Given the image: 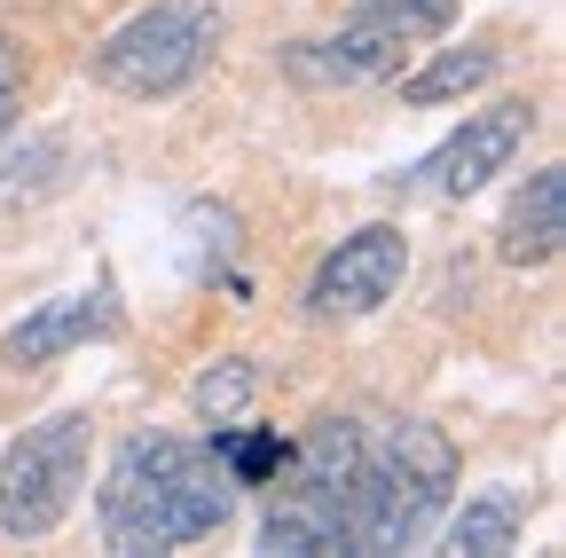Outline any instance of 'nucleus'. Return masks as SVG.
<instances>
[{"label":"nucleus","mask_w":566,"mask_h":558,"mask_svg":"<svg viewBox=\"0 0 566 558\" xmlns=\"http://www.w3.org/2000/svg\"><path fill=\"white\" fill-rule=\"evenodd\" d=\"M457 9H464V0H354V17H363V24H378V32H394L401 48L441 40V32L457 24Z\"/></svg>","instance_id":"obj_16"},{"label":"nucleus","mask_w":566,"mask_h":558,"mask_svg":"<svg viewBox=\"0 0 566 558\" xmlns=\"http://www.w3.org/2000/svg\"><path fill=\"white\" fill-rule=\"evenodd\" d=\"M449 496H457V449H449V433L424 425V417H401L386 441H363V464H354V480H346V504H338L346 550L378 558V550L424 543L441 527Z\"/></svg>","instance_id":"obj_2"},{"label":"nucleus","mask_w":566,"mask_h":558,"mask_svg":"<svg viewBox=\"0 0 566 558\" xmlns=\"http://www.w3.org/2000/svg\"><path fill=\"white\" fill-rule=\"evenodd\" d=\"M17 110H24V48L0 32V134L17 126Z\"/></svg>","instance_id":"obj_17"},{"label":"nucleus","mask_w":566,"mask_h":558,"mask_svg":"<svg viewBox=\"0 0 566 558\" xmlns=\"http://www.w3.org/2000/svg\"><path fill=\"white\" fill-rule=\"evenodd\" d=\"M558 244H566V166H535L520 197L504 204L495 252H504V267H551Z\"/></svg>","instance_id":"obj_9"},{"label":"nucleus","mask_w":566,"mask_h":558,"mask_svg":"<svg viewBox=\"0 0 566 558\" xmlns=\"http://www.w3.org/2000/svg\"><path fill=\"white\" fill-rule=\"evenodd\" d=\"M118 330V292L111 284H87V292H63V299H40L9 338H0V362H63V355H80V346L111 338Z\"/></svg>","instance_id":"obj_7"},{"label":"nucleus","mask_w":566,"mask_h":558,"mask_svg":"<svg viewBox=\"0 0 566 558\" xmlns=\"http://www.w3.org/2000/svg\"><path fill=\"white\" fill-rule=\"evenodd\" d=\"M212 48H221V9H212V0H150V9H134L118 32H103L87 72L126 103H166V95L205 80Z\"/></svg>","instance_id":"obj_3"},{"label":"nucleus","mask_w":566,"mask_h":558,"mask_svg":"<svg viewBox=\"0 0 566 558\" xmlns=\"http://www.w3.org/2000/svg\"><path fill=\"white\" fill-rule=\"evenodd\" d=\"M401 275H409V236L394 221H370V229H354L338 236L315 275H307V315L315 323H363L378 315L394 292H401Z\"/></svg>","instance_id":"obj_6"},{"label":"nucleus","mask_w":566,"mask_h":558,"mask_svg":"<svg viewBox=\"0 0 566 558\" xmlns=\"http://www.w3.org/2000/svg\"><path fill=\"white\" fill-rule=\"evenodd\" d=\"M520 519H527V496H520V487H480V496H464V504L449 512L441 543H449L457 558H504V550H520Z\"/></svg>","instance_id":"obj_10"},{"label":"nucleus","mask_w":566,"mask_h":558,"mask_svg":"<svg viewBox=\"0 0 566 558\" xmlns=\"http://www.w3.org/2000/svg\"><path fill=\"white\" fill-rule=\"evenodd\" d=\"M363 417H315V425L292 441V464H283V496H307V504H323V512H338L346 504V480H354V464H363ZM346 527V519H338Z\"/></svg>","instance_id":"obj_8"},{"label":"nucleus","mask_w":566,"mask_h":558,"mask_svg":"<svg viewBox=\"0 0 566 558\" xmlns=\"http://www.w3.org/2000/svg\"><path fill=\"white\" fill-rule=\"evenodd\" d=\"M212 464L229 472V487L244 496V487H275L283 464H292V441H283L275 425H244V417H229V425H212Z\"/></svg>","instance_id":"obj_12"},{"label":"nucleus","mask_w":566,"mask_h":558,"mask_svg":"<svg viewBox=\"0 0 566 558\" xmlns=\"http://www.w3.org/2000/svg\"><path fill=\"white\" fill-rule=\"evenodd\" d=\"M87 456H95V425L80 409H55L0 449V543L55 535L87 487Z\"/></svg>","instance_id":"obj_4"},{"label":"nucleus","mask_w":566,"mask_h":558,"mask_svg":"<svg viewBox=\"0 0 566 558\" xmlns=\"http://www.w3.org/2000/svg\"><path fill=\"white\" fill-rule=\"evenodd\" d=\"M63 166H71L63 134H32L24 150L0 158V204H40L48 189H63Z\"/></svg>","instance_id":"obj_14"},{"label":"nucleus","mask_w":566,"mask_h":558,"mask_svg":"<svg viewBox=\"0 0 566 558\" xmlns=\"http://www.w3.org/2000/svg\"><path fill=\"white\" fill-rule=\"evenodd\" d=\"M495 63H504V48L488 40H464V48H441L433 63H417V72H394L401 80V103L409 110H433V103H464L495 80Z\"/></svg>","instance_id":"obj_11"},{"label":"nucleus","mask_w":566,"mask_h":558,"mask_svg":"<svg viewBox=\"0 0 566 558\" xmlns=\"http://www.w3.org/2000/svg\"><path fill=\"white\" fill-rule=\"evenodd\" d=\"M260 550L268 558H338L346 527H338V512H323L307 496H275L268 519H260Z\"/></svg>","instance_id":"obj_13"},{"label":"nucleus","mask_w":566,"mask_h":558,"mask_svg":"<svg viewBox=\"0 0 566 558\" xmlns=\"http://www.w3.org/2000/svg\"><path fill=\"white\" fill-rule=\"evenodd\" d=\"M252 393H260V370H252L244 355H212V362L189 378V409L205 417V425H229V417H244Z\"/></svg>","instance_id":"obj_15"},{"label":"nucleus","mask_w":566,"mask_h":558,"mask_svg":"<svg viewBox=\"0 0 566 558\" xmlns=\"http://www.w3.org/2000/svg\"><path fill=\"white\" fill-rule=\"evenodd\" d=\"M527 134H535V103L527 95H504V103H480L464 110V126L449 134V143L433 158H417L394 173V189H424V197H472L488 189L495 173H512V158L527 150Z\"/></svg>","instance_id":"obj_5"},{"label":"nucleus","mask_w":566,"mask_h":558,"mask_svg":"<svg viewBox=\"0 0 566 558\" xmlns=\"http://www.w3.org/2000/svg\"><path fill=\"white\" fill-rule=\"evenodd\" d=\"M95 519H103V543L118 558H150V550L212 543L237 519V487L212 464L205 441L134 433V441H118V456L95 487Z\"/></svg>","instance_id":"obj_1"}]
</instances>
